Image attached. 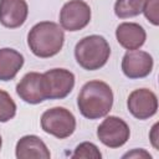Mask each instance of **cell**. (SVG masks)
I'll return each instance as SVG.
<instances>
[{
	"mask_svg": "<svg viewBox=\"0 0 159 159\" xmlns=\"http://www.w3.org/2000/svg\"><path fill=\"white\" fill-rule=\"evenodd\" d=\"M77 106L81 114L88 119L106 117L113 106L112 88L103 81H89L82 86L77 97Z\"/></svg>",
	"mask_w": 159,
	"mask_h": 159,
	"instance_id": "6da1fadb",
	"label": "cell"
},
{
	"mask_svg": "<svg viewBox=\"0 0 159 159\" xmlns=\"http://www.w3.org/2000/svg\"><path fill=\"white\" fill-rule=\"evenodd\" d=\"M65 42L62 27L52 21H41L31 27L27 34V45L31 52L41 58L57 55Z\"/></svg>",
	"mask_w": 159,
	"mask_h": 159,
	"instance_id": "7a4b0ae2",
	"label": "cell"
},
{
	"mask_svg": "<svg viewBox=\"0 0 159 159\" xmlns=\"http://www.w3.org/2000/svg\"><path fill=\"white\" fill-rule=\"evenodd\" d=\"M111 56V47L107 40L99 35H89L80 40L75 47L77 63L87 70L94 71L103 67Z\"/></svg>",
	"mask_w": 159,
	"mask_h": 159,
	"instance_id": "3957f363",
	"label": "cell"
},
{
	"mask_svg": "<svg viewBox=\"0 0 159 159\" xmlns=\"http://www.w3.org/2000/svg\"><path fill=\"white\" fill-rule=\"evenodd\" d=\"M41 128L47 134L58 139L68 138L76 129V118L63 107H53L45 111L41 116Z\"/></svg>",
	"mask_w": 159,
	"mask_h": 159,
	"instance_id": "277c9868",
	"label": "cell"
},
{
	"mask_svg": "<svg viewBox=\"0 0 159 159\" xmlns=\"http://www.w3.org/2000/svg\"><path fill=\"white\" fill-rule=\"evenodd\" d=\"M130 135L129 125L119 117L109 116L98 125L97 137L108 148H119L127 143Z\"/></svg>",
	"mask_w": 159,
	"mask_h": 159,
	"instance_id": "5b68a950",
	"label": "cell"
},
{
	"mask_svg": "<svg viewBox=\"0 0 159 159\" xmlns=\"http://www.w3.org/2000/svg\"><path fill=\"white\" fill-rule=\"evenodd\" d=\"M91 21V7L83 0H70L60 11V25L67 31L84 29Z\"/></svg>",
	"mask_w": 159,
	"mask_h": 159,
	"instance_id": "8992f818",
	"label": "cell"
},
{
	"mask_svg": "<svg viewBox=\"0 0 159 159\" xmlns=\"http://www.w3.org/2000/svg\"><path fill=\"white\" fill-rule=\"evenodd\" d=\"M17 96L30 104H37L47 98V86L43 73L29 72L16 86Z\"/></svg>",
	"mask_w": 159,
	"mask_h": 159,
	"instance_id": "52a82bcc",
	"label": "cell"
},
{
	"mask_svg": "<svg viewBox=\"0 0 159 159\" xmlns=\"http://www.w3.org/2000/svg\"><path fill=\"white\" fill-rule=\"evenodd\" d=\"M128 111L137 119L144 120L153 117L158 109L157 94L148 88L134 89L127 99Z\"/></svg>",
	"mask_w": 159,
	"mask_h": 159,
	"instance_id": "ba28073f",
	"label": "cell"
},
{
	"mask_svg": "<svg viewBox=\"0 0 159 159\" xmlns=\"http://www.w3.org/2000/svg\"><path fill=\"white\" fill-rule=\"evenodd\" d=\"M48 99H62L75 87V75L66 68H52L43 73Z\"/></svg>",
	"mask_w": 159,
	"mask_h": 159,
	"instance_id": "9c48e42d",
	"label": "cell"
},
{
	"mask_svg": "<svg viewBox=\"0 0 159 159\" xmlns=\"http://www.w3.org/2000/svg\"><path fill=\"white\" fill-rule=\"evenodd\" d=\"M153 57L140 50H132L125 52L122 60V71L123 73L130 78H143L147 77L153 70Z\"/></svg>",
	"mask_w": 159,
	"mask_h": 159,
	"instance_id": "30bf717a",
	"label": "cell"
},
{
	"mask_svg": "<svg viewBox=\"0 0 159 159\" xmlns=\"http://www.w3.org/2000/svg\"><path fill=\"white\" fill-rule=\"evenodd\" d=\"M29 6L25 0H0V22L5 27L16 29L27 19Z\"/></svg>",
	"mask_w": 159,
	"mask_h": 159,
	"instance_id": "8fae6325",
	"label": "cell"
},
{
	"mask_svg": "<svg viewBox=\"0 0 159 159\" xmlns=\"http://www.w3.org/2000/svg\"><path fill=\"white\" fill-rule=\"evenodd\" d=\"M116 37L122 47L132 51L144 45L147 34L143 26L137 22H122L116 30Z\"/></svg>",
	"mask_w": 159,
	"mask_h": 159,
	"instance_id": "7c38bea8",
	"label": "cell"
},
{
	"mask_svg": "<svg viewBox=\"0 0 159 159\" xmlns=\"http://www.w3.org/2000/svg\"><path fill=\"white\" fill-rule=\"evenodd\" d=\"M17 159H50L51 153L46 144L37 135H24L19 139L15 148Z\"/></svg>",
	"mask_w": 159,
	"mask_h": 159,
	"instance_id": "4fadbf2b",
	"label": "cell"
},
{
	"mask_svg": "<svg viewBox=\"0 0 159 159\" xmlns=\"http://www.w3.org/2000/svg\"><path fill=\"white\" fill-rule=\"evenodd\" d=\"M24 66V56L14 48H0V81L14 80Z\"/></svg>",
	"mask_w": 159,
	"mask_h": 159,
	"instance_id": "5bb4252c",
	"label": "cell"
},
{
	"mask_svg": "<svg viewBox=\"0 0 159 159\" xmlns=\"http://www.w3.org/2000/svg\"><path fill=\"white\" fill-rule=\"evenodd\" d=\"M145 0H117L114 4V14L119 19L138 16L143 11Z\"/></svg>",
	"mask_w": 159,
	"mask_h": 159,
	"instance_id": "9a60e30c",
	"label": "cell"
},
{
	"mask_svg": "<svg viewBox=\"0 0 159 159\" xmlns=\"http://www.w3.org/2000/svg\"><path fill=\"white\" fill-rule=\"evenodd\" d=\"M16 114V104L10 94L0 89V122L5 123L12 119Z\"/></svg>",
	"mask_w": 159,
	"mask_h": 159,
	"instance_id": "2e32d148",
	"label": "cell"
},
{
	"mask_svg": "<svg viewBox=\"0 0 159 159\" xmlns=\"http://www.w3.org/2000/svg\"><path fill=\"white\" fill-rule=\"evenodd\" d=\"M72 158H84V159H101L102 154L99 149L91 142H83L78 144L71 155Z\"/></svg>",
	"mask_w": 159,
	"mask_h": 159,
	"instance_id": "e0dca14e",
	"label": "cell"
},
{
	"mask_svg": "<svg viewBox=\"0 0 159 159\" xmlns=\"http://www.w3.org/2000/svg\"><path fill=\"white\" fill-rule=\"evenodd\" d=\"M142 12L154 26L159 25V0H145Z\"/></svg>",
	"mask_w": 159,
	"mask_h": 159,
	"instance_id": "ac0fdd59",
	"label": "cell"
},
{
	"mask_svg": "<svg viewBox=\"0 0 159 159\" xmlns=\"http://www.w3.org/2000/svg\"><path fill=\"white\" fill-rule=\"evenodd\" d=\"M123 158H152V155L145 152L144 149H133L132 152H128L123 155Z\"/></svg>",
	"mask_w": 159,
	"mask_h": 159,
	"instance_id": "d6986e66",
	"label": "cell"
},
{
	"mask_svg": "<svg viewBox=\"0 0 159 159\" xmlns=\"http://www.w3.org/2000/svg\"><path fill=\"white\" fill-rule=\"evenodd\" d=\"M158 127H159V124H158V123H155V124L153 125L152 130H150V134H149L150 142H152V144H153V147H154L155 149H159V137H158Z\"/></svg>",
	"mask_w": 159,
	"mask_h": 159,
	"instance_id": "ffe728a7",
	"label": "cell"
},
{
	"mask_svg": "<svg viewBox=\"0 0 159 159\" xmlns=\"http://www.w3.org/2000/svg\"><path fill=\"white\" fill-rule=\"evenodd\" d=\"M1 145H2V139H1V135H0V150H1Z\"/></svg>",
	"mask_w": 159,
	"mask_h": 159,
	"instance_id": "44dd1931",
	"label": "cell"
}]
</instances>
